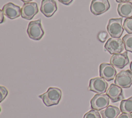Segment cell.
Segmentation results:
<instances>
[{
	"label": "cell",
	"instance_id": "cell-7",
	"mask_svg": "<svg viewBox=\"0 0 132 118\" xmlns=\"http://www.w3.org/2000/svg\"><path fill=\"white\" fill-rule=\"evenodd\" d=\"M109 97L107 94H97L90 100L91 108L97 111L103 110L108 106Z\"/></svg>",
	"mask_w": 132,
	"mask_h": 118
},
{
	"label": "cell",
	"instance_id": "cell-17",
	"mask_svg": "<svg viewBox=\"0 0 132 118\" xmlns=\"http://www.w3.org/2000/svg\"><path fill=\"white\" fill-rule=\"evenodd\" d=\"M120 109L122 113H132V96L127 99L122 100L121 101Z\"/></svg>",
	"mask_w": 132,
	"mask_h": 118
},
{
	"label": "cell",
	"instance_id": "cell-12",
	"mask_svg": "<svg viewBox=\"0 0 132 118\" xmlns=\"http://www.w3.org/2000/svg\"><path fill=\"white\" fill-rule=\"evenodd\" d=\"M2 10L4 14L10 19H14L21 14V9L20 6L11 2L4 5Z\"/></svg>",
	"mask_w": 132,
	"mask_h": 118
},
{
	"label": "cell",
	"instance_id": "cell-5",
	"mask_svg": "<svg viewBox=\"0 0 132 118\" xmlns=\"http://www.w3.org/2000/svg\"><path fill=\"white\" fill-rule=\"evenodd\" d=\"M104 48L111 54H119L123 51L124 45L121 38L111 37L106 41Z\"/></svg>",
	"mask_w": 132,
	"mask_h": 118
},
{
	"label": "cell",
	"instance_id": "cell-19",
	"mask_svg": "<svg viewBox=\"0 0 132 118\" xmlns=\"http://www.w3.org/2000/svg\"><path fill=\"white\" fill-rule=\"evenodd\" d=\"M123 27L129 34H132V18H126L123 23Z\"/></svg>",
	"mask_w": 132,
	"mask_h": 118
},
{
	"label": "cell",
	"instance_id": "cell-2",
	"mask_svg": "<svg viewBox=\"0 0 132 118\" xmlns=\"http://www.w3.org/2000/svg\"><path fill=\"white\" fill-rule=\"evenodd\" d=\"M27 33L30 38L35 40H40L44 34L41 23V19H39L30 22L27 27Z\"/></svg>",
	"mask_w": 132,
	"mask_h": 118
},
{
	"label": "cell",
	"instance_id": "cell-14",
	"mask_svg": "<svg viewBox=\"0 0 132 118\" xmlns=\"http://www.w3.org/2000/svg\"><path fill=\"white\" fill-rule=\"evenodd\" d=\"M57 10V3L54 0H42L40 6L41 12L46 17H51Z\"/></svg>",
	"mask_w": 132,
	"mask_h": 118
},
{
	"label": "cell",
	"instance_id": "cell-25",
	"mask_svg": "<svg viewBox=\"0 0 132 118\" xmlns=\"http://www.w3.org/2000/svg\"><path fill=\"white\" fill-rule=\"evenodd\" d=\"M0 15H1V21H0V23H2L4 21V13L3 12L2 10H0Z\"/></svg>",
	"mask_w": 132,
	"mask_h": 118
},
{
	"label": "cell",
	"instance_id": "cell-15",
	"mask_svg": "<svg viewBox=\"0 0 132 118\" xmlns=\"http://www.w3.org/2000/svg\"><path fill=\"white\" fill-rule=\"evenodd\" d=\"M119 14L125 18H132V3L130 2L120 3L118 5Z\"/></svg>",
	"mask_w": 132,
	"mask_h": 118
},
{
	"label": "cell",
	"instance_id": "cell-23",
	"mask_svg": "<svg viewBox=\"0 0 132 118\" xmlns=\"http://www.w3.org/2000/svg\"><path fill=\"white\" fill-rule=\"evenodd\" d=\"M117 118H132V114L131 113H122L119 115Z\"/></svg>",
	"mask_w": 132,
	"mask_h": 118
},
{
	"label": "cell",
	"instance_id": "cell-3",
	"mask_svg": "<svg viewBox=\"0 0 132 118\" xmlns=\"http://www.w3.org/2000/svg\"><path fill=\"white\" fill-rule=\"evenodd\" d=\"M122 18H112L109 20L107 30L112 37L120 38L124 31L122 22Z\"/></svg>",
	"mask_w": 132,
	"mask_h": 118
},
{
	"label": "cell",
	"instance_id": "cell-28",
	"mask_svg": "<svg viewBox=\"0 0 132 118\" xmlns=\"http://www.w3.org/2000/svg\"><path fill=\"white\" fill-rule=\"evenodd\" d=\"M129 67H130V70L132 71V61H131V63H130Z\"/></svg>",
	"mask_w": 132,
	"mask_h": 118
},
{
	"label": "cell",
	"instance_id": "cell-24",
	"mask_svg": "<svg viewBox=\"0 0 132 118\" xmlns=\"http://www.w3.org/2000/svg\"><path fill=\"white\" fill-rule=\"evenodd\" d=\"M61 4L65 5H69L70 4L73 0H58Z\"/></svg>",
	"mask_w": 132,
	"mask_h": 118
},
{
	"label": "cell",
	"instance_id": "cell-11",
	"mask_svg": "<svg viewBox=\"0 0 132 118\" xmlns=\"http://www.w3.org/2000/svg\"><path fill=\"white\" fill-rule=\"evenodd\" d=\"M129 62L127 52L126 51L123 53L113 54L110 60V63L114 67L119 69L123 68Z\"/></svg>",
	"mask_w": 132,
	"mask_h": 118
},
{
	"label": "cell",
	"instance_id": "cell-22",
	"mask_svg": "<svg viewBox=\"0 0 132 118\" xmlns=\"http://www.w3.org/2000/svg\"><path fill=\"white\" fill-rule=\"evenodd\" d=\"M108 37V34L105 31L100 32L97 35L98 39L102 42H104Z\"/></svg>",
	"mask_w": 132,
	"mask_h": 118
},
{
	"label": "cell",
	"instance_id": "cell-9",
	"mask_svg": "<svg viewBox=\"0 0 132 118\" xmlns=\"http://www.w3.org/2000/svg\"><path fill=\"white\" fill-rule=\"evenodd\" d=\"M100 76L107 81H110L117 75V70L111 64L103 63L99 67Z\"/></svg>",
	"mask_w": 132,
	"mask_h": 118
},
{
	"label": "cell",
	"instance_id": "cell-6",
	"mask_svg": "<svg viewBox=\"0 0 132 118\" xmlns=\"http://www.w3.org/2000/svg\"><path fill=\"white\" fill-rule=\"evenodd\" d=\"M108 83L102 77H95L90 80L89 90L101 94L104 93L107 89Z\"/></svg>",
	"mask_w": 132,
	"mask_h": 118
},
{
	"label": "cell",
	"instance_id": "cell-21",
	"mask_svg": "<svg viewBox=\"0 0 132 118\" xmlns=\"http://www.w3.org/2000/svg\"><path fill=\"white\" fill-rule=\"evenodd\" d=\"M0 92H1L0 102H2L7 96L8 93V92L5 87L1 85L0 86Z\"/></svg>",
	"mask_w": 132,
	"mask_h": 118
},
{
	"label": "cell",
	"instance_id": "cell-4",
	"mask_svg": "<svg viewBox=\"0 0 132 118\" xmlns=\"http://www.w3.org/2000/svg\"><path fill=\"white\" fill-rule=\"evenodd\" d=\"M114 83L121 88L127 89L132 85V71L130 70H123L117 74Z\"/></svg>",
	"mask_w": 132,
	"mask_h": 118
},
{
	"label": "cell",
	"instance_id": "cell-13",
	"mask_svg": "<svg viewBox=\"0 0 132 118\" xmlns=\"http://www.w3.org/2000/svg\"><path fill=\"white\" fill-rule=\"evenodd\" d=\"M106 94L112 102L122 100L124 98L122 88L113 83L111 84L107 90Z\"/></svg>",
	"mask_w": 132,
	"mask_h": 118
},
{
	"label": "cell",
	"instance_id": "cell-16",
	"mask_svg": "<svg viewBox=\"0 0 132 118\" xmlns=\"http://www.w3.org/2000/svg\"><path fill=\"white\" fill-rule=\"evenodd\" d=\"M120 109L118 107L110 105L100 112L103 118H117L120 113Z\"/></svg>",
	"mask_w": 132,
	"mask_h": 118
},
{
	"label": "cell",
	"instance_id": "cell-18",
	"mask_svg": "<svg viewBox=\"0 0 132 118\" xmlns=\"http://www.w3.org/2000/svg\"><path fill=\"white\" fill-rule=\"evenodd\" d=\"M122 40L125 50L132 53V34L125 35L122 38Z\"/></svg>",
	"mask_w": 132,
	"mask_h": 118
},
{
	"label": "cell",
	"instance_id": "cell-20",
	"mask_svg": "<svg viewBox=\"0 0 132 118\" xmlns=\"http://www.w3.org/2000/svg\"><path fill=\"white\" fill-rule=\"evenodd\" d=\"M83 118H101L99 112L95 110H91L86 113Z\"/></svg>",
	"mask_w": 132,
	"mask_h": 118
},
{
	"label": "cell",
	"instance_id": "cell-26",
	"mask_svg": "<svg viewBox=\"0 0 132 118\" xmlns=\"http://www.w3.org/2000/svg\"><path fill=\"white\" fill-rule=\"evenodd\" d=\"M130 0H116V1L117 3H125V2H129Z\"/></svg>",
	"mask_w": 132,
	"mask_h": 118
},
{
	"label": "cell",
	"instance_id": "cell-27",
	"mask_svg": "<svg viewBox=\"0 0 132 118\" xmlns=\"http://www.w3.org/2000/svg\"><path fill=\"white\" fill-rule=\"evenodd\" d=\"M21 1H22L23 2L26 3H29V2H31V1H32V0H21Z\"/></svg>",
	"mask_w": 132,
	"mask_h": 118
},
{
	"label": "cell",
	"instance_id": "cell-1",
	"mask_svg": "<svg viewBox=\"0 0 132 118\" xmlns=\"http://www.w3.org/2000/svg\"><path fill=\"white\" fill-rule=\"evenodd\" d=\"M62 95V92L60 89L57 87H51L47 89V91L39 96L44 105L47 107L56 105L59 104Z\"/></svg>",
	"mask_w": 132,
	"mask_h": 118
},
{
	"label": "cell",
	"instance_id": "cell-8",
	"mask_svg": "<svg viewBox=\"0 0 132 118\" xmlns=\"http://www.w3.org/2000/svg\"><path fill=\"white\" fill-rule=\"evenodd\" d=\"M109 8L110 4L108 0H92L90 6L91 12L95 16L105 13Z\"/></svg>",
	"mask_w": 132,
	"mask_h": 118
},
{
	"label": "cell",
	"instance_id": "cell-10",
	"mask_svg": "<svg viewBox=\"0 0 132 118\" xmlns=\"http://www.w3.org/2000/svg\"><path fill=\"white\" fill-rule=\"evenodd\" d=\"M38 11L39 9L36 3H26L21 8V17L25 19L30 20L38 13Z\"/></svg>",
	"mask_w": 132,
	"mask_h": 118
}]
</instances>
